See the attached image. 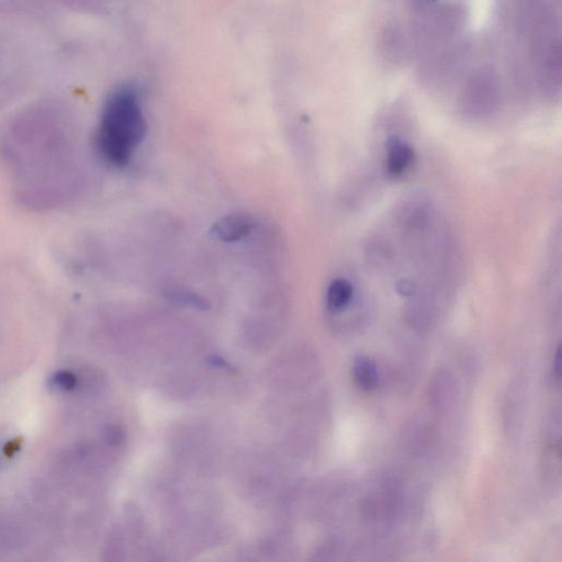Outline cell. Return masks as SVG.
Instances as JSON below:
<instances>
[{
  "label": "cell",
  "mask_w": 562,
  "mask_h": 562,
  "mask_svg": "<svg viewBox=\"0 0 562 562\" xmlns=\"http://www.w3.org/2000/svg\"><path fill=\"white\" fill-rule=\"evenodd\" d=\"M146 135V121L137 89L125 85L114 90L105 100L97 131L104 160L115 167L128 166Z\"/></svg>",
  "instance_id": "cell-1"
},
{
  "label": "cell",
  "mask_w": 562,
  "mask_h": 562,
  "mask_svg": "<svg viewBox=\"0 0 562 562\" xmlns=\"http://www.w3.org/2000/svg\"><path fill=\"white\" fill-rule=\"evenodd\" d=\"M254 226L256 222L251 216L233 214L216 221L212 233L222 242H238L251 235Z\"/></svg>",
  "instance_id": "cell-2"
},
{
  "label": "cell",
  "mask_w": 562,
  "mask_h": 562,
  "mask_svg": "<svg viewBox=\"0 0 562 562\" xmlns=\"http://www.w3.org/2000/svg\"><path fill=\"white\" fill-rule=\"evenodd\" d=\"M415 160L412 147L399 136H391L386 143V171L391 176H401Z\"/></svg>",
  "instance_id": "cell-3"
},
{
  "label": "cell",
  "mask_w": 562,
  "mask_h": 562,
  "mask_svg": "<svg viewBox=\"0 0 562 562\" xmlns=\"http://www.w3.org/2000/svg\"><path fill=\"white\" fill-rule=\"evenodd\" d=\"M355 383L364 391H373L379 384V371L373 359L358 356L353 365Z\"/></svg>",
  "instance_id": "cell-4"
},
{
  "label": "cell",
  "mask_w": 562,
  "mask_h": 562,
  "mask_svg": "<svg viewBox=\"0 0 562 562\" xmlns=\"http://www.w3.org/2000/svg\"><path fill=\"white\" fill-rule=\"evenodd\" d=\"M354 287L347 279L337 278L333 280L327 288L326 304L332 312H338L346 309L352 301Z\"/></svg>",
  "instance_id": "cell-5"
},
{
  "label": "cell",
  "mask_w": 562,
  "mask_h": 562,
  "mask_svg": "<svg viewBox=\"0 0 562 562\" xmlns=\"http://www.w3.org/2000/svg\"><path fill=\"white\" fill-rule=\"evenodd\" d=\"M52 386L61 391H71L75 388L77 379L70 371H58L51 379Z\"/></svg>",
  "instance_id": "cell-6"
},
{
  "label": "cell",
  "mask_w": 562,
  "mask_h": 562,
  "mask_svg": "<svg viewBox=\"0 0 562 562\" xmlns=\"http://www.w3.org/2000/svg\"><path fill=\"white\" fill-rule=\"evenodd\" d=\"M5 457H7V455L5 454V450H4V447H3L2 453H0V463H2V459L5 458Z\"/></svg>",
  "instance_id": "cell-7"
}]
</instances>
